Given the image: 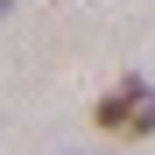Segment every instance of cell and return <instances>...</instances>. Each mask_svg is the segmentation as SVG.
Returning <instances> with one entry per match:
<instances>
[{
    "label": "cell",
    "mask_w": 155,
    "mask_h": 155,
    "mask_svg": "<svg viewBox=\"0 0 155 155\" xmlns=\"http://www.w3.org/2000/svg\"><path fill=\"white\" fill-rule=\"evenodd\" d=\"M92 120L106 127V134H120V141H141L148 127H155V85H148L141 71H127L120 85H113V92L92 106Z\"/></svg>",
    "instance_id": "1"
},
{
    "label": "cell",
    "mask_w": 155,
    "mask_h": 155,
    "mask_svg": "<svg viewBox=\"0 0 155 155\" xmlns=\"http://www.w3.org/2000/svg\"><path fill=\"white\" fill-rule=\"evenodd\" d=\"M7 7H14V0H7Z\"/></svg>",
    "instance_id": "2"
}]
</instances>
